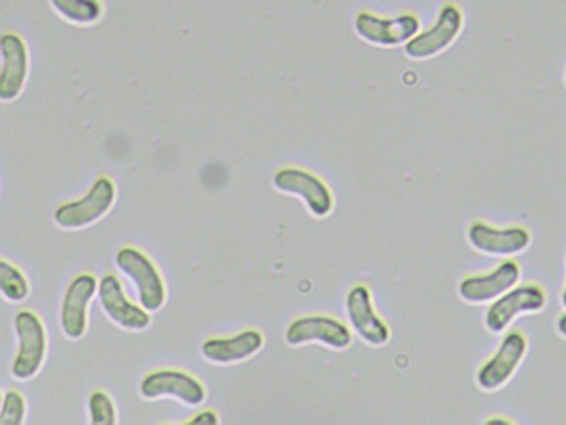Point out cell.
<instances>
[{"label": "cell", "mask_w": 566, "mask_h": 425, "mask_svg": "<svg viewBox=\"0 0 566 425\" xmlns=\"http://www.w3.org/2000/svg\"><path fill=\"white\" fill-rule=\"evenodd\" d=\"M548 296L536 282L516 284L515 288L490 302L483 315V325L490 334H505L520 315L538 314L546 308Z\"/></svg>", "instance_id": "6da1fadb"}, {"label": "cell", "mask_w": 566, "mask_h": 425, "mask_svg": "<svg viewBox=\"0 0 566 425\" xmlns=\"http://www.w3.org/2000/svg\"><path fill=\"white\" fill-rule=\"evenodd\" d=\"M117 199V186L111 176H98L94 185L81 199L64 203L54 211V221L59 228L84 229L101 221L114 208Z\"/></svg>", "instance_id": "7a4b0ae2"}, {"label": "cell", "mask_w": 566, "mask_h": 425, "mask_svg": "<svg viewBox=\"0 0 566 425\" xmlns=\"http://www.w3.org/2000/svg\"><path fill=\"white\" fill-rule=\"evenodd\" d=\"M528 354V338L518 329L506 331L502 335L499 348L485 362H482L475 374V384L480 391L496 392L505 387Z\"/></svg>", "instance_id": "3957f363"}, {"label": "cell", "mask_w": 566, "mask_h": 425, "mask_svg": "<svg viewBox=\"0 0 566 425\" xmlns=\"http://www.w3.org/2000/svg\"><path fill=\"white\" fill-rule=\"evenodd\" d=\"M117 268L132 279L137 289L140 305L148 312H158L167 302V286L164 276L150 256L134 246H125L115 256Z\"/></svg>", "instance_id": "277c9868"}, {"label": "cell", "mask_w": 566, "mask_h": 425, "mask_svg": "<svg viewBox=\"0 0 566 425\" xmlns=\"http://www.w3.org/2000/svg\"><path fill=\"white\" fill-rule=\"evenodd\" d=\"M14 328L19 348L12 361V377L29 381L41 372L48 357V331L42 319L29 309H22L15 314Z\"/></svg>", "instance_id": "5b68a950"}, {"label": "cell", "mask_w": 566, "mask_h": 425, "mask_svg": "<svg viewBox=\"0 0 566 425\" xmlns=\"http://www.w3.org/2000/svg\"><path fill=\"white\" fill-rule=\"evenodd\" d=\"M467 241L473 251L492 258H515L532 245V232L522 225L499 226L486 221L470 222L467 229Z\"/></svg>", "instance_id": "8992f818"}, {"label": "cell", "mask_w": 566, "mask_h": 425, "mask_svg": "<svg viewBox=\"0 0 566 425\" xmlns=\"http://www.w3.org/2000/svg\"><path fill=\"white\" fill-rule=\"evenodd\" d=\"M354 30L366 43L380 49H396L406 45L420 32V19L416 13H400L397 17L376 15L359 12L354 19Z\"/></svg>", "instance_id": "52a82bcc"}, {"label": "cell", "mask_w": 566, "mask_h": 425, "mask_svg": "<svg viewBox=\"0 0 566 425\" xmlns=\"http://www.w3.org/2000/svg\"><path fill=\"white\" fill-rule=\"evenodd\" d=\"M284 338L291 348L317 342L333 351H346L353 344V329L333 315H301L287 325Z\"/></svg>", "instance_id": "ba28073f"}, {"label": "cell", "mask_w": 566, "mask_h": 425, "mask_svg": "<svg viewBox=\"0 0 566 425\" xmlns=\"http://www.w3.org/2000/svg\"><path fill=\"white\" fill-rule=\"evenodd\" d=\"M274 188L286 195L300 196L314 218H327L334 209V195L329 185L314 173L303 168H287L276 172Z\"/></svg>", "instance_id": "9c48e42d"}, {"label": "cell", "mask_w": 566, "mask_h": 425, "mask_svg": "<svg viewBox=\"0 0 566 425\" xmlns=\"http://www.w3.org/2000/svg\"><path fill=\"white\" fill-rule=\"evenodd\" d=\"M463 12L455 3H446L440 9L430 29L417 33L406 45V55L412 60H429L446 52L463 29Z\"/></svg>", "instance_id": "30bf717a"}, {"label": "cell", "mask_w": 566, "mask_h": 425, "mask_svg": "<svg viewBox=\"0 0 566 425\" xmlns=\"http://www.w3.org/2000/svg\"><path fill=\"white\" fill-rule=\"evenodd\" d=\"M346 314L350 329L359 335L360 341L370 348H384L392 338L389 324L376 311L373 291L369 286L356 284L346 296Z\"/></svg>", "instance_id": "8fae6325"}, {"label": "cell", "mask_w": 566, "mask_h": 425, "mask_svg": "<svg viewBox=\"0 0 566 425\" xmlns=\"http://www.w3.org/2000/svg\"><path fill=\"white\" fill-rule=\"evenodd\" d=\"M140 394L147 401L174 397L188 407H198L207 401L203 382L178 369H160L145 375L140 382Z\"/></svg>", "instance_id": "7c38bea8"}, {"label": "cell", "mask_w": 566, "mask_h": 425, "mask_svg": "<svg viewBox=\"0 0 566 425\" xmlns=\"http://www.w3.org/2000/svg\"><path fill=\"white\" fill-rule=\"evenodd\" d=\"M522 268L513 258L503 259L492 271L465 276L459 282V298L467 304H490L520 284Z\"/></svg>", "instance_id": "4fadbf2b"}, {"label": "cell", "mask_w": 566, "mask_h": 425, "mask_svg": "<svg viewBox=\"0 0 566 425\" xmlns=\"http://www.w3.org/2000/svg\"><path fill=\"white\" fill-rule=\"evenodd\" d=\"M97 278L91 272H82L69 282L61 308V328L65 338L77 341L87 332L88 305L98 294Z\"/></svg>", "instance_id": "5bb4252c"}, {"label": "cell", "mask_w": 566, "mask_h": 425, "mask_svg": "<svg viewBox=\"0 0 566 425\" xmlns=\"http://www.w3.org/2000/svg\"><path fill=\"white\" fill-rule=\"evenodd\" d=\"M98 301L114 324L125 331L140 332L150 328L151 315L144 305L134 304L125 294L120 279L105 274L98 282Z\"/></svg>", "instance_id": "9a60e30c"}, {"label": "cell", "mask_w": 566, "mask_h": 425, "mask_svg": "<svg viewBox=\"0 0 566 425\" xmlns=\"http://www.w3.org/2000/svg\"><path fill=\"white\" fill-rule=\"evenodd\" d=\"M2 72H0V100L9 103L24 92L31 69V56L25 40L18 32H6L0 39Z\"/></svg>", "instance_id": "2e32d148"}, {"label": "cell", "mask_w": 566, "mask_h": 425, "mask_svg": "<svg viewBox=\"0 0 566 425\" xmlns=\"http://www.w3.org/2000/svg\"><path fill=\"white\" fill-rule=\"evenodd\" d=\"M263 345V332L258 329H244L231 338L207 339L201 345V355L213 364H237L256 355Z\"/></svg>", "instance_id": "e0dca14e"}, {"label": "cell", "mask_w": 566, "mask_h": 425, "mask_svg": "<svg viewBox=\"0 0 566 425\" xmlns=\"http://www.w3.org/2000/svg\"><path fill=\"white\" fill-rule=\"evenodd\" d=\"M51 6L61 19L72 25H95L104 17L101 0H51Z\"/></svg>", "instance_id": "ac0fdd59"}, {"label": "cell", "mask_w": 566, "mask_h": 425, "mask_svg": "<svg viewBox=\"0 0 566 425\" xmlns=\"http://www.w3.org/2000/svg\"><path fill=\"white\" fill-rule=\"evenodd\" d=\"M0 291L11 302H22L31 292V286L24 272L8 259L0 261Z\"/></svg>", "instance_id": "d6986e66"}, {"label": "cell", "mask_w": 566, "mask_h": 425, "mask_svg": "<svg viewBox=\"0 0 566 425\" xmlns=\"http://www.w3.org/2000/svg\"><path fill=\"white\" fill-rule=\"evenodd\" d=\"M88 418H91V424L95 425L117 424V408L107 392H92L88 397Z\"/></svg>", "instance_id": "ffe728a7"}, {"label": "cell", "mask_w": 566, "mask_h": 425, "mask_svg": "<svg viewBox=\"0 0 566 425\" xmlns=\"http://www.w3.org/2000/svg\"><path fill=\"white\" fill-rule=\"evenodd\" d=\"M28 415V402L21 392L11 388L6 392L2 398V411H0V425H22Z\"/></svg>", "instance_id": "44dd1931"}, {"label": "cell", "mask_w": 566, "mask_h": 425, "mask_svg": "<svg viewBox=\"0 0 566 425\" xmlns=\"http://www.w3.org/2000/svg\"><path fill=\"white\" fill-rule=\"evenodd\" d=\"M218 422H220V417H218L217 412L210 411H201L198 412V414H195L193 417L188 421V424H195V425H217Z\"/></svg>", "instance_id": "7402d4cb"}, {"label": "cell", "mask_w": 566, "mask_h": 425, "mask_svg": "<svg viewBox=\"0 0 566 425\" xmlns=\"http://www.w3.org/2000/svg\"><path fill=\"white\" fill-rule=\"evenodd\" d=\"M556 332H558L559 338L566 339V309L565 312L556 318Z\"/></svg>", "instance_id": "603a6c76"}, {"label": "cell", "mask_w": 566, "mask_h": 425, "mask_svg": "<svg viewBox=\"0 0 566 425\" xmlns=\"http://www.w3.org/2000/svg\"><path fill=\"white\" fill-rule=\"evenodd\" d=\"M559 302H562L563 308L566 309V279H565V286H563L562 294H559Z\"/></svg>", "instance_id": "cb8c5ba5"}, {"label": "cell", "mask_w": 566, "mask_h": 425, "mask_svg": "<svg viewBox=\"0 0 566 425\" xmlns=\"http://www.w3.org/2000/svg\"><path fill=\"white\" fill-rule=\"evenodd\" d=\"M565 85H566V72H565Z\"/></svg>", "instance_id": "d4e9b609"}]
</instances>
